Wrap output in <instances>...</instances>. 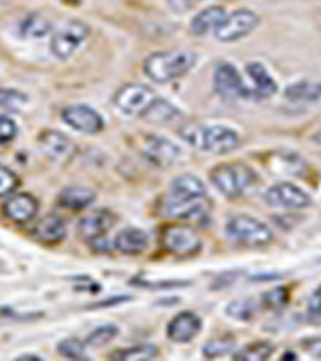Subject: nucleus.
Instances as JSON below:
<instances>
[{
	"instance_id": "f257e3e1",
	"label": "nucleus",
	"mask_w": 321,
	"mask_h": 361,
	"mask_svg": "<svg viewBox=\"0 0 321 361\" xmlns=\"http://www.w3.org/2000/svg\"><path fill=\"white\" fill-rule=\"evenodd\" d=\"M206 185L191 173L175 177L164 202V214L180 220H200L207 215Z\"/></svg>"
},
{
	"instance_id": "f03ea898",
	"label": "nucleus",
	"mask_w": 321,
	"mask_h": 361,
	"mask_svg": "<svg viewBox=\"0 0 321 361\" xmlns=\"http://www.w3.org/2000/svg\"><path fill=\"white\" fill-rule=\"evenodd\" d=\"M178 135L193 148L212 154H226L241 143L238 133L225 126L188 124L180 129Z\"/></svg>"
},
{
	"instance_id": "7ed1b4c3",
	"label": "nucleus",
	"mask_w": 321,
	"mask_h": 361,
	"mask_svg": "<svg viewBox=\"0 0 321 361\" xmlns=\"http://www.w3.org/2000/svg\"><path fill=\"white\" fill-rule=\"evenodd\" d=\"M198 55L191 50H171L151 54L143 63V71L156 84H169L188 74Z\"/></svg>"
},
{
	"instance_id": "20e7f679",
	"label": "nucleus",
	"mask_w": 321,
	"mask_h": 361,
	"mask_svg": "<svg viewBox=\"0 0 321 361\" xmlns=\"http://www.w3.org/2000/svg\"><path fill=\"white\" fill-rule=\"evenodd\" d=\"M253 169L244 164H222L211 171V182L222 195L235 200L243 196L255 183Z\"/></svg>"
},
{
	"instance_id": "39448f33",
	"label": "nucleus",
	"mask_w": 321,
	"mask_h": 361,
	"mask_svg": "<svg viewBox=\"0 0 321 361\" xmlns=\"http://www.w3.org/2000/svg\"><path fill=\"white\" fill-rule=\"evenodd\" d=\"M225 230L233 241L246 246H267L273 241V231L250 215H236L230 219Z\"/></svg>"
},
{
	"instance_id": "423d86ee",
	"label": "nucleus",
	"mask_w": 321,
	"mask_h": 361,
	"mask_svg": "<svg viewBox=\"0 0 321 361\" xmlns=\"http://www.w3.org/2000/svg\"><path fill=\"white\" fill-rule=\"evenodd\" d=\"M260 18L259 15L253 10H235L231 11L222 20L220 25L215 27L214 36L219 42L224 44H231L236 42V40H241L243 37L249 36L254 29L259 26Z\"/></svg>"
},
{
	"instance_id": "0eeeda50",
	"label": "nucleus",
	"mask_w": 321,
	"mask_h": 361,
	"mask_svg": "<svg viewBox=\"0 0 321 361\" xmlns=\"http://www.w3.org/2000/svg\"><path fill=\"white\" fill-rule=\"evenodd\" d=\"M90 34V27L80 20H71L58 31L50 42L52 55L58 60H69Z\"/></svg>"
},
{
	"instance_id": "6e6552de",
	"label": "nucleus",
	"mask_w": 321,
	"mask_h": 361,
	"mask_svg": "<svg viewBox=\"0 0 321 361\" xmlns=\"http://www.w3.org/2000/svg\"><path fill=\"white\" fill-rule=\"evenodd\" d=\"M161 243L169 252L177 257H191L196 255L202 247V241L198 233L183 225L166 226L161 235Z\"/></svg>"
},
{
	"instance_id": "1a4fd4ad",
	"label": "nucleus",
	"mask_w": 321,
	"mask_h": 361,
	"mask_svg": "<svg viewBox=\"0 0 321 361\" xmlns=\"http://www.w3.org/2000/svg\"><path fill=\"white\" fill-rule=\"evenodd\" d=\"M156 98L155 90L148 85L127 84L116 92L113 103L121 113L127 116H142Z\"/></svg>"
},
{
	"instance_id": "9d476101",
	"label": "nucleus",
	"mask_w": 321,
	"mask_h": 361,
	"mask_svg": "<svg viewBox=\"0 0 321 361\" xmlns=\"http://www.w3.org/2000/svg\"><path fill=\"white\" fill-rule=\"evenodd\" d=\"M214 90L224 100H238V98L254 97L253 90L248 89L238 69L231 63H219L214 71Z\"/></svg>"
},
{
	"instance_id": "9b49d317",
	"label": "nucleus",
	"mask_w": 321,
	"mask_h": 361,
	"mask_svg": "<svg viewBox=\"0 0 321 361\" xmlns=\"http://www.w3.org/2000/svg\"><path fill=\"white\" fill-rule=\"evenodd\" d=\"M265 201L268 206L289 209V211H299V209L310 207L312 197L307 191L289 182H281L273 185L265 193Z\"/></svg>"
},
{
	"instance_id": "f8f14e48",
	"label": "nucleus",
	"mask_w": 321,
	"mask_h": 361,
	"mask_svg": "<svg viewBox=\"0 0 321 361\" xmlns=\"http://www.w3.org/2000/svg\"><path fill=\"white\" fill-rule=\"evenodd\" d=\"M61 119L71 129L85 133V135H95V133L102 132L104 126L100 113L87 106V104H71V106H66L61 111Z\"/></svg>"
},
{
	"instance_id": "ddd939ff",
	"label": "nucleus",
	"mask_w": 321,
	"mask_h": 361,
	"mask_svg": "<svg viewBox=\"0 0 321 361\" xmlns=\"http://www.w3.org/2000/svg\"><path fill=\"white\" fill-rule=\"evenodd\" d=\"M145 154L159 166H172L182 158V149L177 145L172 143L171 140L161 135H148L145 137L143 145Z\"/></svg>"
},
{
	"instance_id": "4468645a",
	"label": "nucleus",
	"mask_w": 321,
	"mask_h": 361,
	"mask_svg": "<svg viewBox=\"0 0 321 361\" xmlns=\"http://www.w3.org/2000/svg\"><path fill=\"white\" fill-rule=\"evenodd\" d=\"M201 318L193 312H180L167 324V337L175 343L191 342L201 333Z\"/></svg>"
},
{
	"instance_id": "2eb2a0df",
	"label": "nucleus",
	"mask_w": 321,
	"mask_h": 361,
	"mask_svg": "<svg viewBox=\"0 0 321 361\" xmlns=\"http://www.w3.org/2000/svg\"><path fill=\"white\" fill-rule=\"evenodd\" d=\"M114 224H116L114 215L109 211L100 209V211H95L89 215H85L84 219H80V222L78 225V231L80 238H84L87 241L100 240V238H103L104 233H107L109 228H113Z\"/></svg>"
},
{
	"instance_id": "dca6fc26",
	"label": "nucleus",
	"mask_w": 321,
	"mask_h": 361,
	"mask_svg": "<svg viewBox=\"0 0 321 361\" xmlns=\"http://www.w3.org/2000/svg\"><path fill=\"white\" fill-rule=\"evenodd\" d=\"M4 211L7 214V217L10 220H13V222L26 224L37 215L39 202L36 197L31 195L20 193V195L11 196L10 200L5 202Z\"/></svg>"
},
{
	"instance_id": "f3484780",
	"label": "nucleus",
	"mask_w": 321,
	"mask_h": 361,
	"mask_svg": "<svg viewBox=\"0 0 321 361\" xmlns=\"http://www.w3.org/2000/svg\"><path fill=\"white\" fill-rule=\"evenodd\" d=\"M40 148H42L44 153L52 159H64L68 158L69 154H73L74 145L71 140H69L64 133L56 132V130H45L39 138Z\"/></svg>"
},
{
	"instance_id": "a211bd4d",
	"label": "nucleus",
	"mask_w": 321,
	"mask_h": 361,
	"mask_svg": "<svg viewBox=\"0 0 321 361\" xmlns=\"http://www.w3.org/2000/svg\"><path fill=\"white\" fill-rule=\"evenodd\" d=\"M32 231L39 241L47 244H58L66 236V224H64L60 215L49 214L39 220Z\"/></svg>"
},
{
	"instance_id": "6ab92c4d",
	"label": "nucleus",
	"mask_w": 321,
	"mask_h": 361,
	"mask_svg": "<svg viewBox=\"0 0 321 361\" xmlns=\"http://www.w3.org/2000/svg\"><path fill=\"white\" fill-rule=\"evenodd\" d=\"M246 73L249 74L250 80H253L254 89L253 95L255 98H270L277 93L278 84L272 74L267 71V68L259 61H253L246 66Z\"/></svg>"
},
{
	"instance_id": "aec40b11",
	"label": "nucleus",
	"mask_w": 321,
	"mask_h": 361,
	"mask_svg": "<svg viewBox=\"0 0 321 361\" xmlns=\"http://www.w3.org/2000/svg\"><path fill=\"white\" fill-rule=\"evenodd\" d=\"M148 236L140 228H126L114 238V249L126 255H138L147 250Z\"/></svg>"
},
{
	"instance_id": "412c9836",
	"label": "nucleus",
	"mask_w": 321,
	"mask_h": 361,
	"mask_svg": "<svg viewBox=\"0 0 321 361\" xmlns=\"http://www.w3.org/2000/svg\"><path fill=\"white\" fill-rule=\"evenodd\" d=\"M225 16L226 11L220 5H212V7L204 8L200 13L193 16L190 23V31L195 36H204V34L215 31V27L220 25Z\"/></svg>"
},
{
	"instance_id": "4be33fe9",
	"label": "nucleus",
	"mask_w": 321,
	"mask_h": 361,
	"mask_svg": "<svg viewBox=\"0 0 321 361\" xmlns=\"http://www.w3.org/2000/svg\"><path fill=\"white\" fill-rule=\"evenodd\" d=\"M180 118H182V113H180L174 104L164 100V98H156V100L150 104L147 111L142 114L143 121L156 126L174 124V122H177Z\"/></svg>"
},
{
	"instance_id": "5701e85b",
	"label": "nucleus",
	"mask_w": 321,
	"mask_h": 361,
	"mask_svg": "<svg viewBox=\"0 0 321 361\" xmlns=\"http://www.w3.org/2000/svg\"><path fill=\"white\" fill-rule=\"evenodd\" d=\"M97 193L87 186H68L58 196V204L71 211H83L95 201Z\"/></svg>"
},
{
	"instance_id": "b1692460",
	"label": "nucleus",
	"mask_w": 321,
	"mask_h": 361,
	"mask_svg": "<svg viewBox=\"0 0 321 361\" xmlns=\"http://www.w3.org/2000/svg\"><path fill=\"white\" fill-rule=\"evenodd\" d=\"M52 31V23L40 13H29L26 18L20 23L18 32L25 39H44Z\"/></svg>"
},
{
	"instance_id": "393cba45",
	"label": "nucleus",
	"mask_w": 321,
	"mask_h": 361,
	"mask_svg": "<svg viewBox=\"0 0 321 361\" xmlns=\"http://www.w3.org/2000/svg\"><path fill=\"white\" fill-rule=\"evenodd\" d=\"M284 97L294 103H313L321 98V82L301 80L289 85L284 92Z\"/></svg>"
},
{
	"instance_id": "a878e982",
	"label": "nucleus",
	"mask_w": 321,
	"mask_h": 361,
	"mask_svg": "<svg viewBox=\"0 0 321 361\" xmlns=\"http://www.w3.org/2000/svg\"><path fill=\"white\" fill-rule=\"evenodd\" d=\"M159 352L155 345L151 343H142V345H133L124 348V350H116L109 355L111 360L114 361H147V360H155Z\"/></svg>"
},
{
	"instance_id": "bb28decb",
	"label": "nucleus",
	"mask_w": 321,
	"mask_h": 361,
	"mask_svg": "<svg viewBox=\"0 0 321 361\" xmlns=\"http://www.w3.org/2000/svg\"><path fill=\"white\" fill-rule=\"evenodd\" d=\"M273 352H275V347L270 342L262 341L243 347L241 350L233 355V358L236 361H264L270 358Z\"/></svg>"
},
{
	"instance_id": "cd10ccee",
	"label": "nucleus",
	"mask_w": 321,
	"mask_h": 361,
	"mask_svg": "<svg viewBox=\"0 0 321 361\" xmlns=\"http://www.w3.org/2000/svg\"><path fill=\"white\" fill-rule=\"evenodd\" d=\"M236 347V341L235 337L226 334V336H220L215 337V339H211L209 342L204 343L202 347V355L206 358H222L225 355L231 353Z\"/></svg>"
},
{
	"instance_id": "c85d7f7f",
	"label": "nucleus",
	"mask_w": 321,
	"mask_h": 361,
	"mask_svg": "<svg viewBox=\"0 0 321 361\" xmlns=\"http://www.w3.org/2000/svg\"><path fill=\"white\" fill-rule=\"evenodd\" d=\"M257 305L253 299L233 300L226 305V315L239 319V322H249L255 315Z\"/></svg>"
},
{
	"instance_id": "c756f323",
	"label": "nucleus",
	"mask_w": 321,
	"mask_h": 361,
	"mask_svg": "<svg viewBox=\"0 0 321 361\" xmlns=\"http://www.w3.org/2000/svg\"><path fill=\"white\" fill-rule=\"evenodd\" d=\"M85 347H87L85 342L78 339V337H68V339H63L60 343H58L56 352L64 358L80 361V360H87Z\"/></svg>"
},
{
	"instance_id": "7c9ffc66",
	"label": "nucleus",
	"mask_w": 321,
	"mask_h": 361,
	"mask_svg": "<svg viewBox=\"0 0 321 361\" xmlns=\"http://www.w3.org/2000/svg\"><path fill=\"white\" fill-rule=\"evenodd\" d=\"M118 334H119L118 326L104 324V326H100V328H97L95 331H92L84 342L87 347H103L113 341Z\"/></svg>"
},
{
	"instance_id": "2f4dec72",
	"label": "nucleus",
	"mask_w": 321,
	"mask_h": 361,
	"mask_svg": "<svg viewBox=\"0 0 321 361\" xmlns=\"http://www.w3.org/2000/svg\"><path fill=\"white\" fill-rule=\"evenodd\" d=\"M28 102L25 93L15 89H0V108L18 109Z\"/></svg>"
},
{
	"instance_id": "473e14b6",
	"label": "nucleus",
	"mask_w": 321,
	"mask_h": 361,
	"mask_svg": "<svg viewBox=\"0 0 321 361\" xmlns=\"http://www.w3.org/2000/svg\"><path fill=\"white\" fill-rule=\"evenodd\" d=\"M18 183L20 180L16 177V173L10 171L8 167L0 164V197L13 193Z\"/></svg>"
},
{
	"instance_id": "72a5a7b5",
	"label": "nucleus",
	"mask_w": 321,
	"mask_h": 361,
	"mask_svg": "<svg viewBox=\"0 0 321 361\" xmlns=\"http://www.w3.org/2000/svg\"><path fill=\"white\" fill-rule=\"evenodd\" d=\"M288 300H289V294L286 288H277L264 295V304L268 308H279L286 305V302Z\"/></svg>"
},
{
	"instance_id": "f704fd0d",
	"label": "nucleus",
	"mask_w": 321,
	"mask_h": 361,
	"mask_svg": "<svg viewBox=\"0 0 321 361\" xmlns=\"http://www.w3.org/2000/svg\"><path fill=\"white\" fill-rule=\"evenodd\" d=\"M16 133H18V127L15 121H11L7 116H0V145L10 143L16 137Z\"/></svg>"
},
{
	"instance_id": "c9c22d12",
	"label": "nucleus",
	"mask_w": 321,
	"mask_h": 361,
	"mask_svg": "<svg viewBox=\"0 0 321 361\" xmlns=\"http://www.w3.org/2000/svg\"><path fill=\"white\" fill-rule=\"evenodd\" d=\"M302 347L310 357L321 358V337H310V339H303Z\"/></svg>"
},
{
	"instance_id": "e433bc0d",
	"label": "nucleus",
	"mask_w": 321,
	"mask_h": 361,
	"mask_svg": "<svg viewBox=\"0 0 321 361\" xmlns=\"http://www.w3.org/2000/svg\"><path fill=\"white\" fill-rule=\"evenodd\" d=\"M308 313L313 318H321V286L315 290L308 300Z\"/></svg>"
},
{
	"instance_id": "4c0bfd02",
	"label": "nucleus",
	"mask_w": 321,
	"mask_h": 361,
	"mask_svg": "<svg viewBox=\"0 0 321 361\" xmlns=\"http://www.w3.org/2000/svg\"><path fill=\"white\" fill-rule=\"evenodd\" d=\"M16 360H21V361H40L42 358L37 357V355H21Z\"/></svg>"
},
{
	"instance_id": "58836bf2",
	"label": "nucleus",
	"mask_w": 321,
	"mask_h": 361,
	"mask_svg": "<svg viewBox=\"0 0 321 361\" xmlns=\"http://www.w3.org/2000/svg\"><path fill=\"white\" fill-rule=\"evenodd\" d=\"M288 358H293V360H296V355L293 353V352H286L283 357H281V360H288Z\"/></svg>"
},
{
	"instance_id": "ea45409f",
	"label": "nucleus",
	"mask_w": 321,
	"mask_h": 361,
	"mask_svg": "<svg viewBox=\"0 0 321 361\" xmlns=\"http://www.w3.org/2000/svg\"><path fill=\"white\" fill-rule=\"evenodd\" d=\"M313 140H315V142H317L318 145H321V132H318V133H317V135H315V137H313Z\"/></svg>"
},
{
	"instance_id": "a19ab883",
	"label": "nucleus",
	"mask_w": 321,
	"mask_h": 361,
	"mask_svg": "<svg viewBox=\"0 0 321 361\" xmlns=\"http://www.w3.org/2000/svg\"><path fill=\"white\" fill-rule=\"evenodd\" d=\"M182 2L186 5V7H190L188 2H190V4H195V2H200V0H182Z\"/></svg>"
}]
</instances>
